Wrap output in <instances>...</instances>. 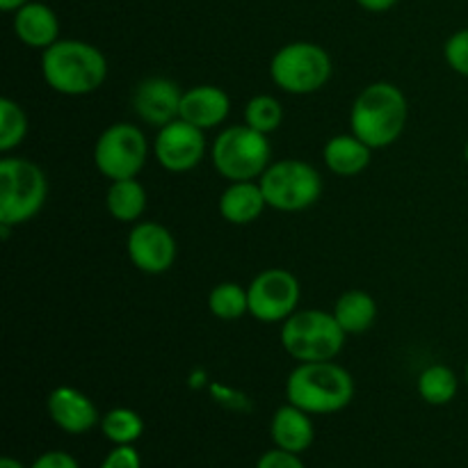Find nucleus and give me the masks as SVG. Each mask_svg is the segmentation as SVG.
<instances>
[{
    "label": "nucleus",
    "mask_w": 468,
    "mask_h": 468,
    "mask_svg": "<svg viewBox=\"0 0 468 468\" xmlns=\"http://www.w3.org/2000/svg\"><path fill=\"white\" fill-rule=\"evenodd\" d=\"M407 126V99L391 82H373L355 99L350 128L370 149L391 146Z\"/></svg>",
    "instance_id": "3"
},
{
    "label": "nucleus",
    "mask_w": 468,
    "mask_h": 468,
    "mask_svg": "<svg viewBox=\"0 0 468 468\" xmlns=\"http://www.w3.org/2000/svg\"><path fill=\"white\" fill-rule=\"evenodd\" d=\"M14 32L30 48L46 50L58 41L59 21L58 14L44 3H26L14 14Z\"/></svg>",
    "instance_id": "17"
},
{
    "label": "nucleus",
    "mask_w": 468,
    "mask_h": 468,
    "mask_svg": "<svg viewBox=\"0 0 468 468\" xmlns=\"http://www.w3.org/2000/svg\"><path fill=\"white\" fill-rule=\"evenodd\" d=\"M270 437H272L274 446L282 448V451L302 455V452L314 446L315 439L311 414L291 405V402L279 407L272 416V423H270Z\"/></svg>",
    "instance_id": "16"
},
{
    "label": "nucleus",
    "mask_w": 468,
    "mask_h": 468,
    "mask_svg": "<svg viewBox=\"0 0 468 468\" xmlns=\"http://www.w3.org/2000/svg\"><path fill=\"white\" fill-rule=\"evenodd\" d=\"M26 3H30V0H0V9H3V12H16V9H21Z\"/></svg>",
    "instance_id": "32"
},
{
    "label": "nucleus",
    "mask_w": 468,
    "mask_h": 468,
    "mask_svg": "<svg viewBox=\"0 0 468 468\" xmlns=\"http://www.w3.org/2000/svg\"><path fill=\"white\" fill-rule=\"evenodd\" d=\"M99 468H142V457L135 446H114Z\"/></svg>",
    "instance_id": "28"
},
{
    "label": "nucleus",
    "mask_w": 468,
    "mask_h": 468,
    "mask_svg": "<svg viewBox=\"0 0 468 468\" xmlns=\"http://www.w3.org/2000/svg\"><path fill=\"white\" fill-rule=\"evenodd\" d=\"M99 425L103 437L114 446H133L144 434V420L137 411L128 410V407L110 410Z\"/></svg>",
    "instance_id": "23"
},
{
    "label": "nucleus",
    "mask_w": 468,
    "mask_h": 468,
    "mask_svg": "<svg viewBox=\"0 0 468 468\" xmlns=\"http://www.w3.org/2000/svg\"><path fill=\"white\" fill-rule=\"evenodd\" d=\"M261 190L270 208L297 213L314 206L323 195V178L318 169L304 160H279L259 178Z\"/></svg>",
    "instance_id": "8"
},
{
    "label": "nucleus",
    "mask_w": 468,
    "mask_h": 468,
    "mask_svg": "<svg viewBox=\"0 0 468 468\" xmlns=\"http://www.w3.org/2000/svg\"><path fill=\"white\" fill-rule=\"evenodd\" d=\"M265 201L261 183L256 181H238L231 183L227 190L219 197V215L227 219L229 224H251L263 215Z\"/></svg>",
    "instance_id": "18"
},
{
    "label": "nucleus",
    "mask_w": 468,
    "mask_h": 468,
    "mask_svg": "<svg viewBox=\"0 0 468 468\" xmlns=\"http://www.w3.org/2000/svg\"><path fill=\"white\" fill-rule=\"evenodd\" d=\"M464 378H466V384H468V361H466V370H464Z\"/></svg>",
    "instance_id": "35"
},
{
    "label": "nucleus",
    "mask_w": 468,
    "mask_h": 468,
    "mask_svg": "<svg viewBox=\"0 0 468 468\" xmlns=\"http://www.w3.org/2000/svg\"><path fill=\"white\" fill-rule=\"evenodd\" d=\"M270 76L279 90L288 94H314L332 78V58L311 41H292L282 46L270 62Z\"/></svg>",
    "instance_id": "7"
},
{
    "label": "nucleus",
    "mask_w": 468,
    "mask_h": 468,
    "mask_svg": "<svg viewBox=\"0 0 468 468\" xmlns=\"http://www.w3.org/2000/svg\"><path fill=\"white\" fill-rule=\"evenodd\" d=\"M46 195H48L46 174L32 160H0V224L3 227L30 222L46 204Z\"/></svg>",
    "instance_id": "6"
},
{
    "label": "nucleus",
    "mask_w": 468,
    "mask_h": 468,
    "mask_svg": "<svg viewBox=\"0 0 468 468\" xmlns=\"http://www.w3.org/2000/svg\"><path fill=\"white\" fill-rule=\"evenodd\" d=\"M149 144L144 133L133 123H112L101 133L94 146V165L110 181L135 178L144 169Z\"/></svg>",
    "instance_id": "9"
},
{
    "label": "nucleus",
    "mask_w": 468,
    "mask_h": 468,
    "mask_svg": "<svg viewBox=\"0 0 468 468\" xmlns=\"http://www.w3.org/2000/svg\"><path fill=\"white\" fill-rule=\"evenodd\" d=\"M347 334L334 314L320 309L295 311L282 324V346L300 364L332 361L343 350Z\"/></svg>",
    "instance_id": "4"
},
{
    "label": "nucleus",
    "mask_w": 468,
    "mask_h": 468,
    "mask_svg": "<svg viewBox=\"0 0 468 468\" xmlns=\"http://www.w3.org/2000/svg\"><path fill=\"white\" fill-rule=\"evenodd\" d=\"M457 388H460L457 375L452 373V368H448L443 364L428 366L419 378V393L428 405H448V402L455 400Z\"/></svg>",
    "instance_id": "22"
},
{
    "label": "nucleus",
    "mask_w": 468,
    "mask_h": 468,
    "mask_svg": "<svg viewBox=\"0 0 468 468\" xmlns=\"http://www.w3.org/2000/svg\"><path fill=\"white\" fill-rule=\"evenodd\" d=\"M181 99L183 91L176 82L155 76L146 78L135 87L133 105H135V112L142 122L163 128L181 119Z\"/></svg>",
    "instance_id": "13"
},
{
    "label": "nucleus",
    "mask_w": 468,
    "mask_h": 468,
    "mask_svg": "<svg viewBox=\"0 0 468 468\" xmlns=\"http://www.w3.org/2000/svg\"><path fill=\"white\" fill-rule=\"evenodd\" d=\"M0 468H26V466H23L18 460H14V457H3V460H0Z\"/></svg>",
    "instance_id": "33"
},
{
    "label": "nucleus",
    "mask_w": 468,
    "mask_h": 468,
    "mask_svg": "<svg viewBox=\"0 0 468 468\" xmlns=\"http://www.w3.org/2000/svg\"><path fill=\"white\" fill-rule=\"evenodd\" d=\"M154 154L160 167H165L167 172H190L201 163L206 154L204 131L187 123L186 119H176L158 131Z\"/></svg>",
    "instance_id": "11"
},
{
    "label": "nucleus",
    "mask_w": 468,
    "mask_h": 468,
    "mask_svg": "<svg viewBox=\"0 0 468 468\" xmlns=\"http://www.w3.org/2000/svg\"><path fill=\"white\" fill-rule=\"evenodd\" d=\"M30 468H80L76 457L64 451H48L37 457Z\"/></svg>",
    "instance_id": "30"
},
{
    "label": "nucleus",
    "mask_w": 468,
    "mask_h": 468,
    "mask_svg": "<svg viewBox=\"0 0 468 468\" xmlns=\"http://www.w3.org/2000/svg\"><path fill=\"white\" fill-rule=\"evenodd\" d=\"M128 259L140 272L163 274L176 261V240L172 231L158 222H142L128 233Z\"/></svg>",
    "instance_id": "12"
},
{
    "label": "nucleus",
    "mask_w": 468,
    "mask_h": 468,
    "mask_svg": "<svg viewBox=\"0 0 468 468\" xmlns=\"http://www.w3.org/2000/svg\"><path fill=\"white\" fill-rule=\"evenodd\" d=\"M464 160H466V165H468V142H466V146H464Z\"/></svg>",
    "instance_id": "34"
},
{
    "label": "nucleus",
    "mask_w": 468,
    "mask_h": 468,
    "mask_svg": "<svg viewBox=\"0 0 468 468\" xmlns=\"http://www.w3.org/2000/svg\"><path fill=\"white\" fill-rule=\"evenodd\" d=\"M443 58L452 71L468 78V27L448 37L446 46H443Z\"/></svg>",
    "instance_id": "27"
},
{
    "label": "nucleus",
    "mask_w": 468,
    "mask_h": 468,
    "mask_svg": "<svg viewBox=\"0 0 468 468\" xmlns=\"http://www.w3.org/2000/svg\"><path fill=\"white\" fill-rule=\"evenodd\" d=\"M370 146L361 142L355 133L336 135L324 144L323 160L336 176H356L370 165Z\"/></svg>",
    "instance_id": "19"
},
{
    "label": "nucleus",
    "mask_w": 468,
    "mask_h": 468,
    "mask_svg": "<svg viewBox=\"0 0 468 468\" xmlns=\"http://www.w3.org/2000/svg\"><path fill=\"white\" fill-rule=\"evenodd\" d=\"M208 309L219 320H238L250 314V297L238 283H218L208 295Z\"/></svg>",
    "instance_id": "24"
},
{
    "label": "nucleus",
    "mask_w": 468,
    "mask_h": 468,
    "mask_svg": "<svg viewBox=\"0 0 468 468\" xmlns=\"http://www.w3.org/2000/svg\"><path fill=\"white\" fill-rule=\"evenodd\" d=\"M286 398L311 416L343 411L355 398V379L332 361H306L286 379Z\"/></svg>",
    "instance_id": "2"
},
{
    "label": "nucleus",
    "mask_w": 468,
    "mask_h": 468,
    "mask_svg": "<svg viewBox=\"0 0 468 468\" xmlns=\"http://www.w3.org/2000/svg\"><path fill=\"white\" fill-rule=\"evenodd\" d=\"M332 314L346 334H364L378 320V304L366 291H347L338 297Z\"/></svg>",
    "instance_id": "20"
},
{
    "label": "nucleus",
    "mask_w": 468,
    "mask_h": 468,
    "mask_svg": "<svg viewBox=\"0 0 468 468\" xmlns=\"http://www.w3.org/2000/svg\"><path fill=\"white\" fill-rule=\"evenodd\" d=\"M229 112H231V101L222 87L197 85L183 91L181 119L201 131L219 126L229 117Z\"/></svg>",
    "instance_id": "15"
},
{
    "label": "nucleus",
    "mask_w": 468,
    "mask_h": 468,
    "mask_svg": "<svg viewBox=\"0 0 468 468\" xmlns=\"http://www.w3.org/2000/svg\"><path fill=\"white\" fill-rule=\"evenodd\" d=\"M46 85L64 96H85L108 78V59L96 46L80 39H58L41 53Z\"/></svg>",
    "instance_id": "1"
},
{
    "label": "nucleus",
    "mask_w": 468,
    "mask_h": 468,
    "mask_svg": "<svg viewBox=\"0 0 468 468\" xmlns=\"http://www.w3.org/2000/svg\"><path fill=\"white\" fill-rule=\"evenodd\" d=\"M283 122V108L274 96L261 94L254 96L250 103L245 105V123L259 133H272L282 126Z\"/></svg>",
    "instance_id": "26"
},
{
    "label": "nucleus",
    "mask_w": 468,
    "mask_h": 468,
    "mask_svg": "<svg viewBox=\"0 0 468 468\" xmlns=\"http://www.w3.org/2000/svg\"><path fill=\"white\" fill-rule=\"evenodd\" d=\"M46 407L50 420L67 434H85L101 423L94 402L73 387H58L50 391Z\"/></svg>",
    "instance_id": "14"
},
{
    "label": "nucleus",
    "mask_w": 468,
    "mask_h": 468,
    "mask_svg": "<svg viewBox=\"0 0 468 468\" xmlns=\"http://www.w3.org/2000/svg\"><path fill=\"white\" fill-rule=\"evenodd\" d=\"M27 133V117L12 99H0V151L16 149Z\"/></svg>",
    "instance_id": "25"
},
{
    "label": "nucleus",
    "mask_w": 468,
    "mask_h": 468,
    "mask_svg": "<svg viewBox=\"0 0 468 468\" xmlns=\"http://www.w3.org/2000/svg\"><path fill=\"white\" fill-rule=\"evenodd\" d=\"M250 314L261 323H283L300 304V282L283 268L263 270L247 288Z\"/></svg>",
    "instance_id": "10"
},
{
    "label": "nucleus",
    "mask_w": 468,
    "mask_h": 468,
    "mask_svg": "<svg viewBox=\"0 0 468 468\" xmlns=\"http://www.w3.org/2000/svg\"><path fill=\"white\" fill-rule=\"evenodd\" d=\"M105 206L117 222H137L146 210L144 186L137 178L112 181L105 195Z\"/></svg>",
    "instance_id": "21"
},
{
    "label": "nucleus",
    "mask_w": 468,
    "mask_h": 468,
    "mask_svg": "<svg viewBox=\"0 0 468 468\" xmlns=\"http://www.w3.org/2000/svg\"><path fill=\"white\" fill-rule=\"evenodd\" d=\"M256 468H306V466L304 462L300 460V455L282 451V448L274 446L272 451L261 455V460L256 462Z\"/></svg>",
    "instance_id": "29"
},
{
    "label": "nucleus",
    "mask_w": 468,
    "mask_h": 468,
    "mask_svg": "<svg viewBox=\"0 0 468 468\" xmlns=\"http://www.w3.org/2000/svg\"><path fill=\"white\" fill-rule=\"evenodd\" d=\"M210 160L227 181H254L263 176L272 160V146L265 133L245 126L224 128L213 142Z\"/></svg>",
    "instance_id": "5"
},
{
    "label": "nucleus",
    "mask_w": 468,
    "mask_h": 468,
    "mask_svg": "<svg viewBox=\"0 0 468 468\" xmlns=\"http://www.w3.org/2000/svg\"><path fill=\"white\" fill-rule=\"evenodd\" d=\"M356 3L364 9H368V12H387V9H391L398 0H356Z\"/></svg>",
    "instance_id": "31"
}]
</instances>
